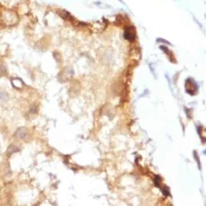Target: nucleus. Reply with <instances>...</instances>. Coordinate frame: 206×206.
Segmentation results:
<instances>
[{
  "label": "nucleus",
  "instance_id": "8",
  "mask_svg": "<svg viewBox=\"0 0 206 206\" xmlns=\"http://www.w3.org/2000/svg\"><path fill=\"white\" fill-rule=\"evenodd\" d=\"M160 48H161V51H164L165 53H167V54H168V55H170L171 58H173V55H172V53H171L170 51L167 49V47H166V46H160Z\"/></svg>",
  "mask_w": 206,
  "mask_h": 206
},
{
  "label": "nucleus",
  "instance_id": "6",
  "mask_svg": "<svg viewBox=\"0 0 206 206\" xmlns=\"http://www.w3.org/2000/svg\"><path fill=\"white\" fill-rule=\"evenodd\" d=\"M60 15H61L63 18L68 19V21H73V20H74V18H73V17H72V15L68 13V12H66V11H63V12H60Z\"/></svg>",
  "mask_w": 206,
  "mask_h": 206
},
{
  "label": "nucleus",
  "instance_id": "4",
  "mask_svg": "<svg viewBox=\"0 0 206 206\" xmlns=\"http://www.w3.org/2000/svg\"><path fill=\"white\" fill-rule=\"evenodd\" d=\"M11 81H12V85H13L15 88H21V87H24V81L21 80V79H19V78H13Z\"/></svg>",
  "mask_w": 206,
  "mask_h": 206
},
{
  "label": "nucleus",
  "instance_id": "1",
  "mask_svg": "<svg viewBox=\"0 0 206 206\" xmlns=\"http://www.w3.org/2000/svg\"><path fill=\"white\" fill-rule=\"evenodd\" d=\"M1 20L6 25L11 26V25H14V24L18 23V15L12 11H5V12L1 13Z\"/></svg>",
  "mask_w": 206,
  "mask_h": 206
},
{
  "label": "nucleus",
  "instance_id": "9",
  "mask_svg": "<svg viewBox=\"0 0 206 206\" xmlns=\"http://www.w3.org/2000/svg\"><path fill=\"white\" fill-rule=\"evenodd\" d=\"M193 156H194L196 160H197V164H198V166H199V168H202V165H200V160H199V157L197 156V152H196V151L193 152Z\"/></svg>",
  "mask_w": 206,
  "mask_h": 206
},
{
  "label": "nucleus",
  "instance_id": "11",
  "mask_svg": "<svg viewBox=\"0 0 206 206\" xmlns=\"http://www.w3.org/2000/svg\"><path fill=\"white\" fill-rule=\"evenodd\" d=\"M204 153H205V154H206V150H205V151H204Z\"/></svg>",
  "mask_w": 206,
  "mask_h": 206
},
{
  "label": "nucleus",
  "instance_id": "7",
  "mask_svg": "<svg viewBox=\"0 0 206 206\" xmlns=\"http://www.w3.org/2000/svg\"><path fill=\"white\" fill-rule=\"evenodd\" d=\"M159 187L161 188V191H163V193L165 194V196H170V191H168V188L166 187V186H159Z\"/></svg>",
  "mask_w": 206,
  "mask_h": 206
},
{
  "label": "nucleus",
  "instance_id": "2",
  "mask_svg": "<svg viewBox=\"0 0 206 206\" xmlns=\"http://www.w3.org/2000/svg\"><path fill=\"white\" fill-rule=\"evenodd\" d=\"M124 37H125L126 40L134 41L135 40V37H137V34H135V30L132 26L125 27V31H124Z\"/></svg>",
  "mask_w": 206,
  "mask_h": 206
},
{
  "label": "nucleus",
  "instance_id": "3",
  "mask_svg": "<svg viewBox=\"0 0 206 206\" xmlns=\"http://www.w3.org/2000/svg\"><path fill=\"white\" fill-rule=\"evenodd\" d=\"M186 87H185V90H186V92H187L188 94H191L192 95V92H191V88H193V91L194 92H197L198 91V85L197 82L193 80L192 78H188V79H186Z\"/></svg>",
  "mask_w": 206,
  "mask_h": 206
},
{
  "label": "nucleus",
  "instance_id": "5",
  "mask_svg": "<svg viewBox=\"0 0 206 206\" xmlns=\"http://www.w3.org/2000/svg\"><path fill=\"white\" fill-rule=\"evenodd\" d=\"M15 135H17L18 138H20V139H25V138H26V135H27V130H26V128H19V130L17 131Z\"/></svg>",
  "mask_w": 206,
  "mask_h": 206
},
{
  "label": "nucleus",
  "instance_id": "10",
  "mask_svg": "<svg viewBox=\"0 0 206 206\" xmlns=\"http://www.w3.org/2000/svg\"><path fill=\"white\" fill-rule=\"evenodd\" d=\"M157 41L158 42H164V44H166V45H171L168 41H166V40H164V39H161V38H159V39H157Z\"/></svg>",
  "mask_w": 206,
  "mask_h": 206
}]
</instances>
